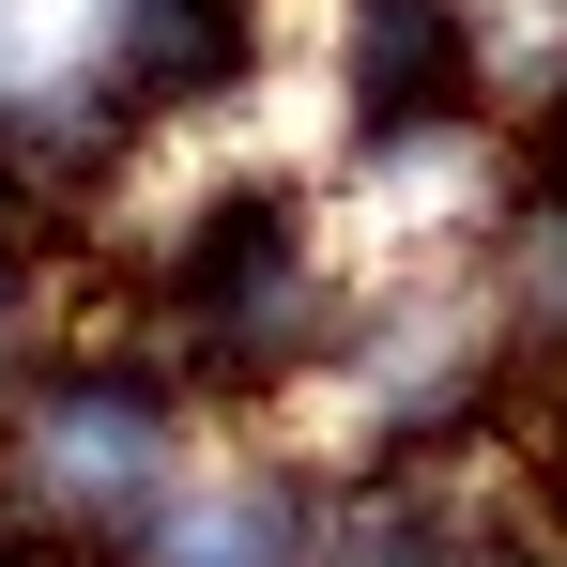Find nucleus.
Listing matches in <instances>:
<instances>
[{"instance_id":"f257e3e1","label":"nucleus","mask_w":567,"mask_h":567,"mask_svg":"<svg viewBox=\"0 0 567 567\" xmlns=\"http://www.w3.org/2000/svg\"><path fill=\"white\" fill-rule=\"evenodd\" d=\"M506 93V0H338V169H461Z\"/></svg>"}]
</instances>
